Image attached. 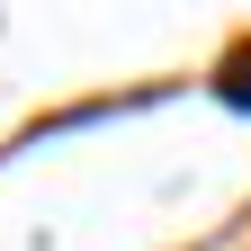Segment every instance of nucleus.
<instances>
[{"label":"nucleus","instance_id":"obj_1","mask_svg":"<svg viewBox=\"0 0 251 251\" xmlns=\"http://www.w3.org/2000/svg\"><path fill=\"white\" fill-rule=\"evenodd\" d=\"M215 90H225V99H233V108H251V45H242V54L225 63V72H215Z\"/></svg>","mask_w":251,"mask_h":251}]
</instances>
